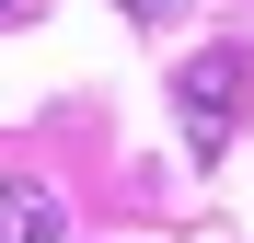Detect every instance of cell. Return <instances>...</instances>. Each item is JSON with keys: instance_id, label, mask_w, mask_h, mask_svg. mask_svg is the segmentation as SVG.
<instances>
[{"instance_id": "cell-1", "label": "cell", "mask_w": 254, "mask_h": 243, "mask_svg": "<svg viewBox=\"0 0 254 243\" xmlns=\"http://www.w3.org/2000/svg\"><path fill=\"white\" fill-rule=\"evenodd\" d=\"M243 81H254L243 58H196V70L174 81V93H185V128H196V151H220V139H231V116H243Z\"/></svg>"}, {"instance_id": "cell-2", "label": "cell", "mask_w": 254, "mask_h": 243, "mask_svg": "<svg viewBox=\"0 0 254 243\" xmlns=\"http://www.w3.org/2000/svg\"><path fill=\"white\" fill-rule=\"evenodd\" d=\"M0 243H58V197L47 185H0Z\"/></svg>"}]
</instances>
